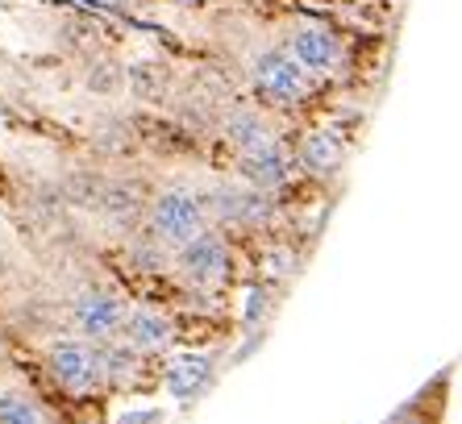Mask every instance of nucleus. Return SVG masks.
<instances>
[{
    "mask_svg": "<svg viewBox=\"0 0 462 424\" xmlns=\"http://www.w3.org/2000/svg\"><path fill=\"white\" fill-rule=\"evenodd\" d=\"M33 366H38L42 392L63 408L67 420H71V408L108 403L105 362H100L97 341L79 337V333H54L33 346Z\"/></svg>",
    "mask_w": 462,
    "mask_h": 424,
    "instance_id": "nucleus-1",
    "label": "nucleus"
},
{
    "mask_svg": "<svg viewBox=\"0 0 462 424\" xmlns=\"http://www.w3.org/2000/svg\"><path fill=\"white\" fill-rule=\"evenodd\" d=\"M280 46L317 79L321 88H334L355 71V46L337 25H329L317 13H291L283 22Z\"/></svg>",
    "mask_w": 462,
    "mask_h": 424,
    "instance_id": "nucleus-2",
    "label": "nucleus"
},
{
    "mask_svg": "<svg viewBox=\"0 0 462 424\" xmlns=\"http://www.w3.org/2000/svg\"><path fill=\"white\" fill-rule=\"evenodd\" d=\"M162 250H183V245L200 237L208 229V212H205V196H200V183H159L151 196V212H146V225H142Z\"/></svg>",
    "mask_w": 462,
    "mask_h": 424,
    "instance_id": "nucleus-3",
    "label": "nucleus"
},
{
    "mask_svg": "<svg viewBox=\"0 0 462 424\" xmlns=\"http://www.w3.org/2000/svg\"><path fill=\"white\" fill-rule=\"evenodd\" d=\"M134 304H138V300L129 296L121 283H108V279L84 283L67 300V325H71V333H79V337H88V341L121 337Z\"/></svg>",
    "mask_w": 462,
    "mask_h": 424,
    "instance_id": "nucleus-4",
    "label": "nucleus"
},
{
    "mask_svg": "<svg viewBox=\"0 0 462 424\" xmlns=\"http://www.w3.org/2000/svg\"><path fill=\"white\" fill-rule=\"evenodd\" d=\"M0 424H71V420L38 387L9 383V387H0Z\"/></svg>",
    "mask_w": 462,
    "mask_h": 424,
    "instance_id": "nucleus-5",
    "label": "nucleus"
},
{
    "mask_svg": "<svg viewBox=\"0 0 462 424\" xmlns=\"http://www.w3.org/2000/svg\"><path fill=\"white\" fill-rule=\"evenodd\" d=\"M13 283H17V275H13V263H9V254L0 250V300L13 291Z\"/></svg>",
    "mask_w": 462,
    "mask_h": 424,
    "instance_id": "nucleus-6",
    "label": "nucleus"
}]
</instances>
